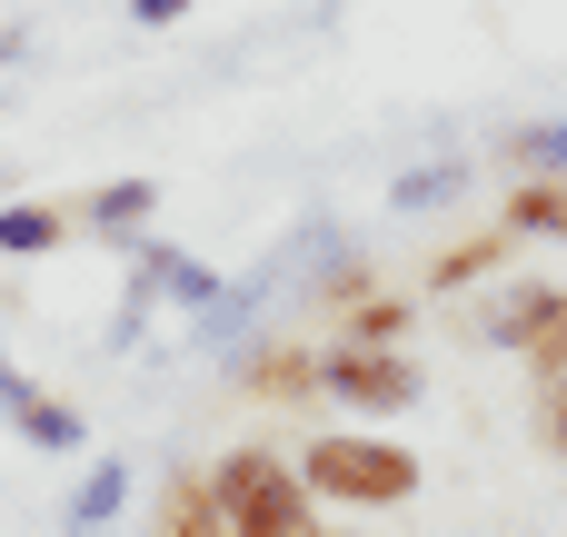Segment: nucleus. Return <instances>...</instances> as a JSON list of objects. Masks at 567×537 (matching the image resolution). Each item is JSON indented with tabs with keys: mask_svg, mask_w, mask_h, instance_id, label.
Returning <instances> with one entry per match:
<instances>
[{
	"mask_svg": "<svg viewBox=\"0 0 567 537\" xmlns=\"http://www.w3.org/2000/svg\"><path fill=\"white\" fill-rule=\"evenodd\" d=\"M209 498H219V528L229 537H309L319 528V498H309L299 458H279L259 438L209 458Z\"/></svg>",
	"mask_w": 567,
	"mask_h": 537,
	"instance_id": "f257e3e1",
	"label": "nucleus"
},
{
	"mask_svg": "<svg viewBox=\"0 0 567 537\" xmlns=\"http://www.w3.org/2000/svg\"><path fill=\"white\" fill-rule=\"evenodd\" d=\"M299 478L329 508H409L419 498V448L409 438H379V428H319L299 448Z\"/></svg>",
	"mask_w": 567,
	"mask_h": 537,
	"instance_id": "f03ea898",
	"label": "nucleus"
},
{
	"mask_svg": "<svg viewBox=\"0 0 567 537\" xmlns=\"http://www.w3.org/2000/svg\"><path fill=\"white\" fill-rule=\"evenodd\" d=\"M319 399L359 409V419H399V409L429 399V379H419L409 349H339V339H319Z\"/></svg>",
	"mask_w": 567,
	"mask_h": 537,
	"instance_id": "7ed1b4c3",
	"label": "nucleus"
},
{
	"mask_svg": "<svg viewBox=\"0 0 567 537\" xmlns=\"http://www.w3.org/2000/svg\"><path fill=\"white\" fill-rule=\"evenodd\" d=\"M478 339L508 349V359L528 369V389L558 379V369H567V279H518V289L478 319Z\"/></svg>",
	"mask_w": 567,
	"mask_h": 537,
	"instance_id": "20e7f679",
	"label": "nucleus"
},
{
	"mask_svg": "<svg viewBox=\"0 0 567 537\" xmlns=\"http://www.w3.org/2000/svg\"><path fill=\"white\" fill-rule=\"evenodd\" d=\"M239 389L259 409H319V339L309 329H269L249 359H239Z\"/></svg>",
	"mask_w": 567,
	"mask_h": 537,
	"instance_id": "39448f33",
	"label": "nucleus"
},
{
	"mask_svg": "<svg viewBox=\"0 0 567 537\" xmlns=\"http://www.w3.org/2000/svg\"><path fill=\"white\" fill-rule=\"evenodd\" d=\"M0 419H10L30 448H50V458H80V438H90L70 399H50V389H30V379L10 369V349H0Z\"/></svg>",
	"mask_w": 567,
	"mask_h": 537,
	"instance_id": "423d86ee",
	"label": "nucleus"
},
{
	"mask_svg": "<svg viewBox=\"0 0 567 537\" xmlns=\"http://www.w3.org/2000/svg\"><path fill=\"white\" fill-rule=\"evenodd\" d=\"M150 209H159V179L140 169V179H110V189H90V199L70 209V229H90V239H110V249H130Z\"/></svg>",
	"mask_w": 567,
	"mask_h": 537,
	"instance_id": "0eeeda50",
	"label": "nucleus"
},
{
	"mask_svg": "<svg viewBox=\"0 0 567 537\" xmlns=\"http://www.w3.org/2000/svg\"><path fill=\"white\" fill-rule=\"evenodd\" d=\"M329 339H339V349H409V339H419V299H409V289H369L359 309L329 319Z\"/></svg>",
	"mask_w": 567,
	"mask_h": 537,
	"instance_id": "6e6552de",
	"label": "nucleus"
},
{
	"mask_svg": "<svg viewBox=\"0 0 567 537\" xmlns=\"http://www.w3.org/2000/svg\"><path fill=\"white\" fill-rule=\"evenodd\" d=\"M498 229L528 249V239H567V169H538V179H508L498 199Z\"/></svg>",
	"mask_w": 567,
	"mask_h": 537,
	"instance_id": "1a4fd4ad",
	"label": "nucleus"
},
{
	"mask_svg": "<svg viewBox=\"0 0 567 537\" xmlns=\"http://www.w3.org/2000/svg\"><path fill=\"white\" fill-rule=\"evenodd\" d=\"M150 537H229L219 528V498H209V468H169V478H159Z\"/></svg>",
	"mask_w": 567,
	"mask_h": 537,
	"instance_id": "9d476101",
	"label": "nucleus"
},
{
	"mask_svg": "<svg viewBox=\"0 0 567 537\" xmlns=\"http://www.w3.org/2000/svg\"><path fill=\"white\" fill-rule=\"evenodd\" d=\"M508 259H518V239H508L498 219H488V229H458V239L429 259V289H439V299H449V289H478V279H498Z\"/></svg>",
	"mask_w": 567,
	"mask_h": 537,
	"instance_id": "9b49d317",
	"label": "nucleus"
},
{
	"mask_svg": "<svg viewBox=\"0 0 567 537\" xmlns=\"http://www.w3.org/2000/svg\"><path fill=\"white\" fill-rule=\"evenodd\" d=\"M70 239V199H0V259H50Z\"/></svg>",
	"mask_w": 567,
	"mask_h": 537,
	"instance_id": "f8f14e48",
	"label": "nucleus"
},
{
	"mask_svg": "<svg viewBox=\"0 0 567 537\" xmlns=\"http://www.w3.org/2000/svg\"><path fill=\"white\" fill-rule=\"evenodd\" d=\"M369 289H389V279H379V259H359V249H349V259H329V269H319V289H309V309H319V329H329L339 309H359Z\"/></svg>",
	"mask_w": 567,
	"mask_h": 537,
	"instance_id": "ddd939ff",
	"label": "nucleus"
},
{
	"mask_svg": "<svg viewBox=\"0 0 567 537\" xmlns=\"http://www.w3.org/2000/svg\"><path fill=\"white\" fill-rule=\"evenodd\" d=\"M528 438H538V458H558V468H567V369L528 389Z\"/></svg>",
	"mask_w": 567,
	"mask_h": 537,
	"instance_id": "4468645a",
	"label": "nucleus"
},
{
	"mask_svg": "<svg viewBox=\"0 0 567 537\" xmlns=\"http://www.w3.org/2000/svg\"><path fill=\"white\" fill-rule=\"evenodd\" d=\"M120 508H130V468H120V458H100V468L80 478L70 518H80V528H100V518H120Z\"/></svg>",
	"mask_w": 567,
	"mask_h": 537,
	"instance_id": "2eb2a0df",
	"label": "nucleus"
},
{
	"mask_svg": "<svg viewBox=\"0 0 567 537\" xmlns=\"http://www.w3.org/2000/svg\"><path fill=\"white\" fill-rule=\"evenodd\" d=\"M458 179H468V169H458V159H439V169H419V179H399V209H429V199H449Z\"/></svg>",
	"mask_w": 567,
	"mask_h": 537,
	"instance_id": "dca6fc26",
	"label": "nucleus"
},
{
	"mask_svg": "<svg viewBox=\"0 0 567 537\" xmlns=\"http://www.w3.org/2000/svg\"><path fill=\"white\" fill-rule=\"evenodd\" d=\"M179 10H189V0H130V20H140V30H169Z\"/></svg>",
	"mask_w": 567,
	"mask_h": 537,
	"instance_id": "f3484780",
	"label": "nucleus"
},
{
	"mask_svg": "<svg viewBox=\"0 0 567 537\" xmlns=\"http://www.w3.org/2000/svg\"><path fill=\"white\" fill-rule=\"evenodd\" d=\"M309 537H339V528H309Z\"/></svg>",
	"mask_w": 567,
	"mask_h": 537,
	"instance_id": "a211bd4d",
	"label": "nucleus"
}]
</instances>
